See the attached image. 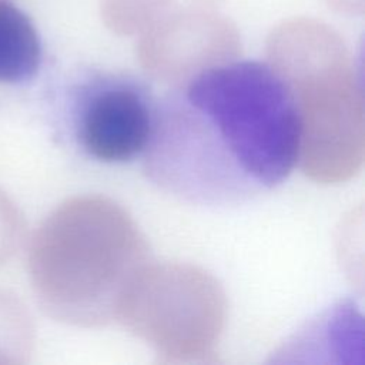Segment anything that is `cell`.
Listing matches in <instances>:
<instances>
[{"label":"cell","mask_w":365,"mask_h":365,"mask_svg":"<svg viewBox=\"0 0 365 365\" xmlns=\"http://www.w3.org/2000/svg\"><path fill=\"white\" fill-rule=\"evenodd\" d=\"M34 344V327L24 304L0 289V364L27 362Z\"/></svg>","instance_id":"6"},{"label":"cell","mask_w":365,"mask_h":365,"mask_svg":"<svg viewBox=\"0 0 365 365\" xmlns=\"http://www.w3.org/2000/svg\"><path fill=\"white\" fill-rule=\"evenodd\" d=\"M41 64V40L29 14L0 0V83H24Z\"/></svg>","instance_id":"5"},{"label":"cell","mask_w":365,"mask_h":365,"mask_svg":"<svg viewBox=\"0 0 365 365\" xmlns=\"http://www.w3.org/2000/svg\"><path fill=\"white\" fill-rule=\"evenodd\" d=\"M295 97L272 66L221 61L155 103L144 171L200 205H238L281 184L301 157Z\"/></svg>","instance_id":"1"},{"label":"cell","mask_w":365,"mask_h":365,"mask_svg":"<svg viewBox=\"0 0 365 365\" xmlns=\"http://www.w3.org/2000/svg\"><path fill=\"white\" fill-rule=\"evenodd\" d=\"M308 53L297 56V68L272 64L289 84L301 117L302 168L329 138H342L362 160V94L344 43L321 24H302Z\"/></svg>","instance_id":"3"},{"label":"cell","mask_w":365,"mask_h":365,"mask_svg":"<svg viewBox=\"0 0 365 365\" xmlns=\"http://www.w3.org/2000/svg\"><path fill=\"white\" fill-rule=\"evenodd\" d=\"M24 232V221L14 202L0 190V265L17 251Z\"/></svg>","instance_id":"7"},{"label":"cell","mask_w":365,"mask_h":365,"mask_svg":"<svg viewBox=\"0 0 365 365\" xmlns=\"http://www.w3.org/2000/svg\"><path fill=\"white\" fill-rule=\"evenodd\" d=\"M147 258L144 238L121 208L104 198L78 197L38 225L27 262L33 292L47 315L97 327L118 317Z\"/></svg>","instance_id":"2"},{"label":"cell","mask_w":365,"mask_h":365,"mask_svg":"<svg viewBox=\"0 0 365 365\" xmlns=\"http://www.w3.org/2000/svg\"><path fill=\"white\" fill-rule=\"evenodd\" d=\"M155 103L140 81L97 76L78 91L74 114L81 148L103 163H125L144 154L154 125Z\"/></svg>","instance_id":"4"}]
</instances>
